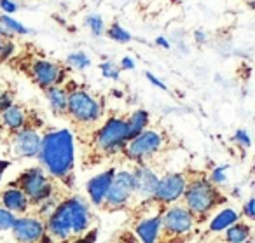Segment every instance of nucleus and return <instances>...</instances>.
Masks as SVG:
<instances>
[{
	"mask_svg": "<svg viewBox=\"0 0 255 243\" xmlns=\"http://www.w3.org/2000/svg\"><path fill=\"white\" fill-rule=\"evenodd\" d=\"M95 215L86 200L68 194L44 221L47 243H72L89 231Z\"/></svg>",
	"mask_w": 255,
	"mask_h": 243,
	"instance_id": "obj_1",
	"label": "nucleus"
},
{
	"mask_svg": "<svg viewBox=\"0 0 255 243\" xmlns=\"http://www.w3.org/2000/svg\"><path fill=\"white\" fill-rule=\"evenodd\" d=\"M40 166L72 193L75 186V145L68 130H54L42 137L39 149Z\"/></svg>",
	"mask_w": 255,
	"mask_h": 243,
	"instance_id": "obj_2",
	"label": "nucleus"
},
{
	"mask_svg": "<svg viewBox=\"0 0 255 243\" xmlns=\"http://www.w3.org/2000/svg\"><path fill=\"white\" fill-rule=\"evenodd\" d=\"M178 201L187 208L196 224L201 226L227 203V196L222 187L208 179L206 172L185 170V189Z\"/></svg>",
	"mask_w": 255,
	"mask_h": 243,
	"instance_id": "obj_3",
	"label": "nucleus"
},
{
	"mask_svg": "<svg viewBox=\"0 0 255 243\" xmlns=\"http://www.w3.org/2000/svg\"><path fill=\"white\" fill-rule=\"evenodd\" d=\"M128 142L126 119L123 117H109L96 131L89 142V152L84 158V168L100 165L107 158H112L123 152Z\"/></svg>",
	"mask_w": 255,
	"mask_h": 243,
	"instance_id": "obj_4",
	"label": "nucleus"
},
{
	"mask_svg": "<svg viewBox=\"0 0 255 243\" xmlns=\"http://www.w3.org/2000/svg\"><path fill=\"white\" fill-rule=\"evenodd\" d=\"M7 187H14L25 194L30 203V210L39 207L40 203H44L53 196L72 194L61 184H58L42 166H32V168L23 170L14 180L7 184Z\"/></svg>",
	"mask_w": 255,
	"mask_h": 243,
	"instance_id": "obj_5",
	"label": "nucleus"
},
{
	"mask_svg": "<svg viewBox=\"0 0 255 243\" xmlns=\"http://www.w3.org/2000/svg\"><path fill=\"white\" fill-rule=\"evenodd\" d=\"M198 229L199 226L194 222L187 208L177 201L161 215L156 243H189L196 238Z\"/></svg>",
	"mask_w": 255,
	"mask_h": 243,
	"instance_id": "obj_6",
	"label": "nucleus"
},
{
	"mask_svg": "<svg viewBox=\"0 0 255 243\" xmlns=\"http://www.w3.org/2000/svg\"><path fill=\"white\" fill-rule=\"evenodd\" d=\"M133 194H135V182H133V173L128 170L114 173V179L109 186L105 198H103L100 210L103 214H116V212H128L131 207Z\"/></svg>",
	"mask_w": 255,
	"mask_h": 243,
	"instance_id": "obj_7",
	"label": "nucleus"
},
{
	"mask_svg": "<svg viewBox=\"0 0 255 243\" xmlns=\"http://www.w3.org/2000/svg\"><path fill=\"white\" fill-rule=\"evenodd\" d=\"M67 116H70L77 126L91 128L102 119L103 103L84 89H74L68 93Z\"/></svg>",
	"mask_w": 255,
	"mask_h": 243,
	"instance_id": "obj_8",
	"label": "nucleus"
},
{
	"mask_svg": "<svg viewBox=\"0 0 255 243\" xmlns=\"http://www.w3.org/2000/svg\"><path fill=\"white\" fill-rule=\"evenodd\" d=\"M164 137L157 130H143L135 138L128 140L121 154L135 165H147L150 158L163 152Z\"/></svg>",
	"mask_w": 255,
	"mask_h": 243,
	"instance_id": "obj_9",
	"label": "nucleus"
},
{
	"mask_svg": "<svg viewBox=\"0 0 255 243\" xmlns=\"http://www.w3.org/2000/svg\"><path fill=\"white\" fill-rule=\"evenodd\" d=\"M184 189H185V172L166 173V175L157 180L154 194L145 201L152 208L154 214L163 215V212L168 207H171V205H175L180 200Z\"/></svg>",
	"mask_w": 255,
	"mask_h": 243,
	"instance_id": "obj_10",
	"label": "nucleus"
},
{
	"mask_svg": "<svg viewBox=\"0 0 255 243\" xmlns=\"http://www.w3.org/2000/svg\"><path fill=\"white\" fill-rule=\"evenodd\" d=\"M26 74L42 91H46L47 88H53V86H61L67 72H65L63 65L60 63L44 60V58H33L28 61Z\"/></svg>",
	"mask_w": 255,
	"mask_h": 243,
	"instance_id": "obj_11",
	"label": "nucleus"
},
{
	"mask_svg": "<svg viewBox=\"0 0 255 243\" xmlns=\"http://www.w3.org/2000/svg\"><path fill=\"white\" fill-rule=\"evenodd\" d=\"M11 233L16 243H47L46 226L33 215L16 219Z\"/></svg>",
	"mask_w": 255,
	"mask_h": 243,
	"instance_id": "obj_12",
	"label": "nucleus"
},
{
	"mask_svg": "<svg viewBox=\"0 0 255 243\" xmlns=\"http://www.w3.org/2000/svg\"><path fill=\"white\" fill-rule=\"evenodd\" d=\"M40 133L37 131L35 126L28 124L18 133L11 135V151L14 158H37L40 149Z\"/></svg>",
	"mask_w": 255,
	"mask_h": 243,
	"instance_id": "obj_13",
	"label": "nucleus"
},
{
	"mask_svg": "<svg viewBox=\"0 0 255 243\" xmlns=\"http://www.w3.org/2000/svg\"><path fill=\"white\" fill-rule=\"evenodd\" d=\"M131 173H133V182H135V194H133V201H131V207H133V205L149 200L152 196L159 177H157L156 170L152 166H147V165H135V170Z\"/></svg>",
	"mask_w": 255,
	"mask_h": 243,
	"instance_id": "obj_14",
	"label": "nucleus"
},
{
	"mask_svg": "<svg viewBox=\"0 0 255 243\" xmlns=\"http://www.w3.org/2000/svg\"><path fill=\"white\" fill-rule=\"evenodd\" d=\"M114 173H116V168H109L107 172L93 177V179L86 184V191H88L89 201H91L93 207L98 208L100 205H102L103 198H105L107 191H109L110 182H112V179H114Z\"/></svg>",
	"mask_w": 255,
	"mask_h": 243,
	"instance_id": "obj_15",
	"label": "nucleus"
},
{
	"mask_svg": "<svg viewBox=\"0 0 255 243\" xmlns=\"http://www.w3.org/2000/svg\"><path fill=\"white\" fill-rule=\"evenodd\" d=\"M0 207L12 212L14 215H26L30 212V203L26 196L19 189L7 187L0 191Z\"/></svg>",
	"mask_w": 255,
	"mask_h": 243,
	"instance_id": "obj_16",
	"label": "nucleus"
},
{
	"mask_svg": "<svg viewBox=\"0 0 255 243\" xmlns=\"http://www.w3.org/2000/svg\"><path fill=\"white\" fill-rule=\"evenodd\" d=\"M0 124L2 128L9 131L11 135L18 133L19 130H23L25 126H28V116H26L25 109L21 105H11L9 109H5L4 112H0Z\"/></svg>",
	"mask_w": 255,
	"mask_h": 243,
	"instance_id": "obj_17",
	"label": "nucleus"
},
{
	"mask_svg": "<svg viewBox=\"0 0 255 243\" xmlns=\"http://www.w3.org/2000/svg\"><path fill=\"white\" fill-rule=\"evenodd\" d=\"M159 222H161V215H152V217H145L136 222L133 228H135V233L140 238V242L156 243L157 233H159Z\"/></svg>",
	"mask_w": 255,
	"mask_h": 243,
	"instance_id": "obj_18",
	"label": "nucleus"
},
{
	"mask_svg": "<svg viewBox=\"0 0 255 243\" xmlns=\"http://www.w3.org/2000/svg\"><path fill=\"white\" fill-rule=\"evenodd\" d=\"M222 238L226 240V243H252V226L243 221H236L224 229Z\"/></svg>",
	"mask_w": 255,
	"mask_h": 243,
	"instance_id": "obj_19",
	"label": "nucleus"
},
{
	"mask_svg": "<svg viewBox=\"0 0 255 243\" xmlns=\"http://www.w3.org/2000/svg\"><path fill=\"white\" fill-rule=\"evenodd\" d=\"M44 93H46L47 100H49V105L53 109V112L65 116L67 114V100H68V91L65 89V86H53V88H47Z\"/></svg>",
	"mask_w": 255,
	"mask_h": 243,
	"instance_id": "obj_20",
	"label": "nucleus"
},
{
	"mask_svg": "<svg viewBox=\"0 0 255 243\" xmlns=\"http://www.w3.org/2000/svg\"><path fill=\"white\" fill-rule=\"evenodd\" d=\"M149 124V112L143 109H138L126 119V130H128V140L135 138L136 135H140L143 130H147Z\"/></svg>",
	"mask_w": 255,
	"mask_h": 243,
	"instance_id": "obj_21",
	"label": "nucleus"
},
{
	"mask_svg": "<svg viewBox=\"0 0 255 243\" xmlns=\"http://www.w3.org/2000/svg\"><path fill=\"white\" fill-rule=\"evenodd\" d=\"M236 221H240V215L236 214L231 208H226V210L219 212L215 217L210 221L208 226V235H217V233H222L224 229H227L231 224H234Z\"/></svg>",
	"mask_w": 255,
	"mask_h": 243,
	"instance_id": "obj_22",
	"label": "nucleus"
},
{
	"mask_svg": "<svg viewBox=\"0 0 255 243\" xmlns=\"http://www.w3.org/2000/svg\"><path fill=\"white\" fill-rule=\"evenodd\" d=\"M0 26L5 30V33H7L9 37L11 35H26V33H30L26 26H23L21 23L16 21V19L11 18L9 14L0 16Z\"/></svg>",
	"mask_w": 255,
	"mask_h": 243,
	"instance_id": "obj_23",
	"label": "nucleus"
},
{
	"mask_svg": "<svg viewBox=\"0 0 255 243\" xmlns=\"http://www.w3.org/2000/svg\"><path fill=\"white\" fill-rule=\"evenodd\" d=\"M16 215L12 212L5 210L4 207H0V233H5V231H11L12 226L16 222Z\"/></svg>",
	"mask_w": 255,
	"mask_h": 243,
	"instance_id": "obj_24",
	"label": "nucleus"
},
{
	"mask_svg": "<svg viewBox=\"0 0 255 243\" xmlns=\"http://www.w3.org/2000/svg\"><path fill=\"white\" fill-rule=\"evenodd\" d=\"M109 37L110 39H114V40H117V42H129L131 40V33L128 32V30H124L121 25H112L109 28Z\"/></svg>",
	"mask_w": 255,
	"mask_h": 243,
	"instance_id": "obj_25",
	"label": "nucleus"
},
{
	"mask_svg": "<svg viewBox=\"0 0 255 243\" xmlns=\"http://www.w3.org/2000/svg\"><path fill=\"white\" fill-rule=\"evenodd\" d=\"M67 63L70 65V67L82 70V68H86V67L91 65V60H89V56H86L84 53H74V54H68Z\"/></svg>",
	"mask_w": 255,
	"mask_h": 243,
	"instance_id": "obj_26",
	"label": "nucleus"
},
{
	"mask_svg": "<svg viewBox=\"0 0 255 243\" xmlns=\"http://www.w3.org/2000/svg\"><path fill=\"white\" fill-rule=\"evenodd\" d=\"M86 25L89 26V30H91V33L95 37H100L103 33V19L100 18V16H88L86 18Z\"/></svg>",
	"mask_w": 255,
	"mask_h": 243,
	"instance_id": "obj_27",
	"label": "nucleus"
},
{
	"mask_svg": "<svg viewBox=\"0 0 255 243\" xmlns=\"http://www.w3.org/2000/svg\"><path fill=\"white\" fill-rule=\"evenodd\" d=\"M100 70H102V74L105 75V77L109 79H119V74H121V68L116 67V63H112V61H103L102 65H100Z\"/></svg>",
	"mask_w": 255,
	"mask_h": 243,
	"instance_id": "obj_28",
	"label": "nucleus"
},
{
	"mask_svg": "<svg viewBox=\"0 0 255 243\" xmlns=\"http://www.w3.org/2000/svg\"><path fill=\"white\" fill-rule=\"evenodd\" d=\"M227 166H220V168H213L212 173H208V179L212 180L213 184H217V186H220V184H224V180H226V172Z\"/></svg>",
	"mask_w": 255,
	"mask_h": 243,
	"instance_id": "obj_29",
	"label": "nucleus"
},
{
	"mask_svg": "<svg viewBox=\"0 0 255 243\" xmlns=\"http://www.w3.org/2000/svg\"><path fill=\"white\" fill-rule=\"evenodd\" d=\"M96 235H98V231H96V229H89L86 235H82L81 238L74 240L72 243H95L96 242Z\"/></svg>",
	"mask_w": 255,
	"mask_h": 243,
	"instance_id": "obj_30",
	"label": "nucleus"
},
{
	"mask_svg": "<svg viewBox=\"0 0 255 243\" xmlns=\"http://www.w3.org/2000/svg\"><path fill=\"white\" fill-rule=\"evenodd\" d=\"M11 105H14V100H12V95L11 93H2L0 95V112H4L5 109H9Z\"/></svg>",
	"mask_w": 255,
	"mask_h": 243,
	"instance_id": "obj_31",
	"label": "nucleus"
},
{
	"mask_svg": "<svg viewBox=\"0 0 255 243\" xmlns=\"http://www.w3.org/2000/svg\"><path fill=\"white\" fill-rule=\"evenodd\" d=\"M0 9H2L5 14H12V12L18 11V4L12 2V0H0Z\"/></svg>",
	"mask_w": 255,
	"mask_h": 243,
	"instance_id": "obj_32",
	"label": "nucleus"
},
{
	"mask_svg": "<svg viewBox=\"0 0 255 243\" xmlns=\"http://www.w3.org/2000/svg\"><path fill=\"white\" fill-rule=\"evenodd\" d=\"M234 140L238 142V144H241L243 147H250V137H248V133L245 130H238L236 135H234Z\"/></svg>",
	"mask_w": 255,
	"mask_h": 243,
	"instance_id": "obj_33",
	"label": "nucleus"
},
{
	"mask_svg": "<svg viewBox=\"0 0 255 243\" xmlns=\"http://www.w3.org/2000/svg\"><path fill=\"white\" fill-rule=\"evenodd\" d=\"M254 205H255V200L254 198H250V200L245 203V207H243V214L247 215L248 219H255V210H254Z\"/></svg>",
	"mask_w": 255,
	"mask_h": 243,
	"instance_id": "obj_34",
	"label": "nucleus"
},
{
	"mask_svg": "<svg viewBox=\"0 0 255 243\" xmlns=\"http://www.w3.org/2000/svg\"><path fill=\"white\" fill-rule=\"evenodd\" d=\"M145 75H147V79H149V81L152 82L154 86H156V88H159V89H163V91H166V84H164V82H161L159 79H156L152 74H150V72H147Z\"/></svg>",
	"mask_w": 255,
	"mask_h": 243,
	"instance_id": "obj_35",
	"label": "nucleus"
},
{
	"mask_svg": "<svg viewBox=\"0 0 255 243\" xmlns=\"http://www.w3.org/2000/svg\"><path fill=\"white\" fill-rule=\"evenodd\" d=\"M121 68H124V70H131V68H135V61H133V58H129V56L123 58Z\"/></svg>",
	"mask_w": 255,
	"mask_h": 243,
	"instance_id": "obj_36",
	"label": "nucleus"
},
{
	"mask_svg": "<svg viewBox=\"0 0 255 243\" xmlns=\"http://www.w3.org/2000/svg\"><path fill=\"white\" fill-rule=\"evenodd\" d=\"M201 243H226V240H224L222 236H213L212 235V238L205 240V242H201Z\"/></svg>",
	"mask_w": 255,
	"mask_h": 243,
	"instance_id": "obj_37",
	"label": "nucleus"
},
{
	"mask_svg": "<svg viewBox=\"0 0 255 243\" xmlns=\"http://www.w3.org/2000/svg\"><path fill=\"white\" fill-rule=\"evenodd\" d=\"M156 44H157V46H161V47H164V49H168V47H170V42H168V40L164 39V37H157Z\"/></svg>",
	"mask_w": 255,
	"mask_h": 243,
	"instance_id": "obj_38",
	"label": "nucleus"
},
{
	"mask_svg": "<svg viewBox=\"0 0 255 243\" xmlns=\"http://www.w3.org/2000/svg\"><path fill=\"white\" fill-rule=\"evenodd\" d=\"M7 166H9L7 161L0 159V180H2V175H4V172H5V168H7Z\"/></svg>",
	"mask_w": 255,
	"mask_h": 243,
	"instance_id": "obj_39",
	"label": "nucleus"
},
{
	"mask_svg": "<svg viewBox=\"0 0 255 243\" xmlns=\"http://www.w3.org/2000/svg\"><path fill=\"white\" fill-rule=\"evenodd\" d=\"M196 39L203 42V40H205V35H203V32H196Z\"/></svg>",
	"mask_w": 255,
	"mask_h": 243,
	"instance_id": "obj_40",
	"label": "nucleus"
},
{
	"mask_svg": "<svg viewBox=\"0 0 255 243\" xmlns=\"http://www.w3.org/2000/svg\"><path fill=\"white\" fill-rule=\"evenodd\" d=\"M2 46H4V40H2V37H0V51H2Z\"/></svg>",
	"mask_w": 255,
	"mask_h": 243,
	"instance_id": "obj_41",
	"label": "nucleus"
}]
</instances>
